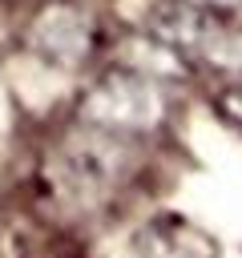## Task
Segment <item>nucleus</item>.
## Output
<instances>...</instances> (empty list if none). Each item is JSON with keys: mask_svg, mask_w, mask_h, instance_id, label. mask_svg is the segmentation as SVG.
I'll return each mask as SVG.
<instances>
[{"mask_svg": "<svg viewBox=\"0 0 242 258\" xmlns=\"http://www.w3.org/2000/svg\"><path fill=\"white\" fill-rule=\"evenodd\" d=\"M222 109H226V113L242 125V81H238L234 89H226V93H222Z\"/></svg>", "mask_w": 242, "mask_h": 258, "instance_id": "39448f33", "label": "nucleus"}, {"mask_svg": "<svg viewBox=\"0 0 242 258\" xmlns=\"http://www.w3.org/2000/svg\"><path fill=\"white\" fill-rule=\"evenodd\" d=\"M36 44H40L44 56H52L60 64H73L89 48V24H85V16H77L69 8H56L36 24Z\"/></svg>", "mask_w": 242, "mask_h": 258, "instance_id": "f03ea898", "label": "nucleus"}, {"mask_svg": "<svg viewBox=\"0 0 242 258\" xmlns=\"http://www.w3.org/2000/svg\"><path fill=\"white\" fill-rule=\"evenodd\" d=\"M81 117L105 133H145L161 121V97L141 73H113L97 81L81 105Z\"/></svg>", "mask_w": 242, "mask_h": 258, "instance_id": "f257e3e1", "label": "nucleus"}, {"mask_svg": "<svg viewBox=\"0 0 242 258\" xmlns=\"http://www.w3.org/2000/svg\"><path fill=\"white\" fill-rule=\"evenodd\" d=\"M202 44H206V56H210L218 69L242 73V28H230V32H206Z\"/></svg>", "mask_w": 242, "mask_h": 258, "instance_id": "20e7f679", "label": "nucleus"}, {"mask_svg": "<svg viewBox=\"0 0 242 258\" xmlns=\"http://www.w3.org/2000/svg\"><path fill=\"white\" fill-rule=\"evenodd\" d=\"M210 258L214 246L186 222H153L141 234V258Z\"/></svg>", "mask_w": 242, "mask_h": 258, "instance_id": "7ed1b4c3", "label": "nucleus"}, {"mask_svg": "<svg viewBox=\"0 0 242 258\" xmlns=\"http://www.w3.org/2000/svg\"><path fill=\"white\" fill-rule=\"evenodd\" d=\"M194 4H242V0H194Z\"/></svg>", "mask_w": 242, "mask_h": 258, "instance_id": "423d86ee", "label": "nucleus"}]
</instances>
